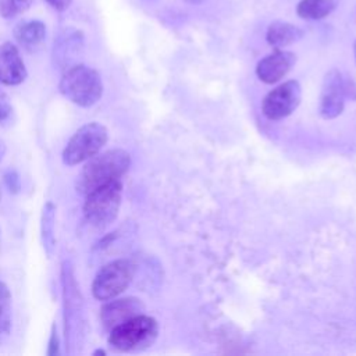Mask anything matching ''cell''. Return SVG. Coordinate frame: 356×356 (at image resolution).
Listing matches in <instances>:
<instances>
[{"instance_id":"cell-12","label":"cell","mask_w":356,"mask_h":356,"mask_svg":"<svg viewBox=\"0 0 356 356\" xmlns=\"http://www.w3.org/2000/svg\"><path fill=\"white\" fill-rule=\"evenodd\" d=\"M83 44V36L81 31L76 29H65L60 33L53 47V60L54 64L67 70L71 61L75 60L78 53L81 51Z\"/></svg>"},{"instance_id":"cell-6","label":"cell","mask_w":356,"mask_h":356,"mask_svg":"<svg viewBox=\"0 0 356 356\" xmlns=\"http://www.w3.org/2000/svg\"><path fill=\"white\" fill-rule=\"evenodd\" d=\"M135 266L131 260L117 259L104 264L92 282V293L97 300H110L122 293L131 284Z\"/></svg>"},{"instance_id":"cell-13","label":"cell","mask_w":356,"mask_h":356,"mask_svg":"<svg viewBox=\"0 0 356 356\" xmlns=\"http://www.w3.org/2000/svg\"><path fill=\"white\" fill-rule=\"evenodd\" d=\"M303 36V31L296 25L286 21H274L268 25L266 32L267 43L275 49H282L289 46Z\"/></svg>"},{"instance_id":"cell-14","label":"cell","mask_w":356,"mask_h":356,"mask_svg":"<svg viewBox=\"0 0 356 356\" xmlns=\"http://www.w3.org/2000/svg\"><path fill=\"white\" fill-rule=\"evenodd\" d=\"M14 36L25 47H33L39 44L46 36V26L42 21H24L14 29Z\"/></svg>"},{"instance_id":"cell-26","label":"cell","mask_w":356,"mask_h":356,"mask_svg":"<svg viewBox=\"0 0 356 356\" xmlns=\"http://www.w3.org/2000/svg\"><path fill=\"white\" fill-rule=\"evenodd\" d=\"M353 50H355V58H356V42H355V46H353Z\"/></svg>"},{"instance_id":"cell-15","label":"cell","mask_w":356,"mask_h":356,"mask_svg":"<svg viewBox=\"0 0 356 356\" xmlns=\"http://www.w3.org/2000/svg\"><path fill=\"white\" fill-rule=\"evenodd\" d=\"M338 4V0H300L296 13L303 19H321L331 14Z\"/></svg>"},{"instance_id":"cell-21","label":"cell","mask_w":356,"mask_h":356,"mask_svg":"<svg viewBox=\"0 0 356 356\" xmlns=\"http://www.w3.org/2000/svg\"><path fill=\"white\" fill-rule=\"evenodd\" d=\"M72 0H46V3L56 11H64L70 7Z\"/></svg>"},{"instance_id":"cell-10","label":"cell","mask_w":356,"mask_h":356,"mask_svg":"<svg viewBox=\"0 0 356 356\" xmlns=\"http://www.w3.org/2000/svg\"><path fill=\"white\" fill-rule=\"evenodd\" d=\"M295 63L296 56L293 53L277 49L257 63L256 75L264 83H275L291 71Z\"/></svg>"},{"instance_id":"cell-9","label":"cell","mask_w":356,"mask_h":356,"mask_svg":"<svg viewBox=\"0 0 356 356\" xmlns=\"http://www.w3.org/2000/svg\"><path fill=\"white\" fill-rule=\"evenodd\" d=\"M145 305L138 298H121L107 302L100 310V321L108 331L128 321L132 317L143 314Z\"/></svg>"},{"instance_id":"cell-11","label":"cell","mask_w":356,"mask_h":356,"mask_svg":"<svg viewBox=\"0 0 356 356\" xmlns=\"http://www.w3.org/2000/svg\"><path fill=\"white\" fill-rule=\"evenodd\" d=\"M26 78V68L15 44L4 42L0 44V83L19 85Z\"/></svg>"},{"instance_id":"cell-3","label":"cell","mask_w":356,"mask_h":356,"mask_svg":"<svg viewBox=\"0 0 356 356\" xmlns=\"http://www.w3.org/2000/svg\"><path fill=\"white\" fill-rule=\"evenodd\" d=\"M157 335V321L150 316L139 314L113 328L108 343L120 352H138L153 345Z\"/></svg>"},{"instance_id":"cell-27","label":"cell","mask_w":356,"mask_h":356,"mask_svg":"<svg viewBox=\"0 0 356 356\" xmlns=\"http://www.w3.org/2000/svg\"><path fill=\"white\" fill-rule=\"evenodd\" d=\"M0 197H1V193H0Z\"/></svg>"},{"instance_id":"cell-4","label":"cell","mask_w":356,"mask_h":356,"mask_svg":"<svg viewBox=\"0 0 356 356\" xmlns=\"http://www.w3.org/2000/svg\"><path fill=\"white\" fill-rule=\"evenodd\" d=\"M122 197V184L120 179L102 185L86 193L83 203V217L86 222L97 229L106 228L118 214Z\"/></svg>"},{"instance_id":"cell-7","label":"cell","mask_w":356,"mask_h":356,"mask_svg":"<svg viewBox=\"0 0 356 356\" xmlns=\"http://www.w3.org/2000/svg\"><path fill=\"white\" fill-rule=\"evenodd\" d=\"M302 99V88L298 81H286L271 92H268L263 100L261 110L268 120H282L292 114L299 106Z\"/></svg>"},{"instance_id":"cell-22","label":"cell","mask_w":356,"mask_h":356,"mask_svg":"<svg viewBox=\"0 0 356 356\" xmlns=\"http://www.w3.org/2000/svg\"><path fill=\"white\" fill-rule=\"evenodd\" d=\"M6 182H7L8 188H10V191H18L19 181H18V177H17V174L14 171L13 172L10 171V172L6 174Z\"/></svg>"},{"instance_id":"cell-17","label":"cell","mask_w":356,"mask_h":356,"mask_svg":"<svg viewBox=\"0 0 356 356\" xmlns=\"http://www.w3.org/2000/svg\"><path fill=\"white\" fill-rule=\"evenodd\" d=\"M11 327V293L8 286L0 281V337L6 335Z\"/></svg>"},{"instance_id":"cell-20","label":"cell","mask_w":356,"mask_h":356,"mask_svg":"<svg viewBox=\"0 0 356 356\" xmlns=\"http://www.w3.org/2000/svg\"><path fill=\"white\" fill-rule=\"evenodd\" d=\"M58 353V337H57V330L53 325L51 328V335H50V341H49V349H47V355L53 356Z\"/></svg>"},{"instance_id":"cell-25","label":"cell","mask_w":356,"mask_h":356,"mask_svg":"<svg viewBox=\"0 0 356 356\" xmlns=\"http://www.w3.org/2000/svg\"><path fill=\"white\" fill-rule=\"evenodd\" d=\"M99 353H100V355H104V352H103V350H97V352H95L93 355H99Z\"/></svg>"},{"instance_id":"cell-16","label":"cell","mask_w":356,"mask_h":356,"mask_svg":"<svg viewBox=\"0 0 356 356\" xmlns=\"http://www.w3.org/2000/svg\"><path fill=\"white\" fill-rule=\"evenodd\" d=\"M56 207L51 202H47L42 213V241L46 253L50 256L54 249V216Z\"/></svg>"},{"instance_id":"cell-18","label":"cell","mask_w":356,"mask_h":356,"mask_svg":"<svg viewBox=\"0 0 356 356\" xmlns=\"http://www.w3.org/2000/svg\"><path fill=\"white\" fill-rule=\"evenodd\" d=\"M33 0H0V15L3 18H14L25 13Z\"/></svg>"},{"instance_id":"cell-1","label":"cell","mask_w":356,"mask_h":356,"mask_svg":"<svg viewBox=\"0 0 356 356\" xmlns=\"http://www.w3.org/2000/svg\"><path fill=\"white\" fill-rule=\"evenodd\" d=\"M129 164L131 156L122 149L95 154L83 165L76 181V189L86 195L102 185L117 181L128 171Z\"/></svg>"},{"instance_id":"cell-2","label":"cell","mask_w":356,"mask_h":356,"mask_svg":"<svg viewBox=\"0 0 356 356\" xmlns=\"http://www.w3.org/2000/svg\"><path fill=\"white\" fill-rule=\"evenodd\" d=\"M58 89L72 103L81 107H90L102 97L103 83L96 70L75 64L64 70Z\"/></svg>"},{"instance_id":"cell-8","label":"cell","mask_w":356,"mask_h":356,"mask_svg":"<svg viewBox=\"0 0 356 356\" xmlns=\"http://www.w3.org/2000/svg\"><path fill=\"white\" fill-rule=\"evenodd\" d=\"M350 82L338 70H330L323 79L320 95V114L331 120L338 117L345 104V96L350 95Z\"/></svg>"},{"instance_id":"cell-19","label":"cell","mask_w":356,"mask_h":356,"mask_svg":"<svg viewBox=\"0 0 356 356\" xmlns=\"http://www.w3.org/2000/svg\"><path fill=\"white\" fill-rule=\"evenodd\" d=\"M11 113V103L6 92L0 89V121L6 120Z\"/></svg>"},{"instance_id":"cell-24","label":"cell","mask_w":356,"mask_h":356,"mask_svg":"<svg viewBox=\"0 0 356 356\" xmlns=\"http://www.w3.org/2000/svg\"><path fill=\"white\" fill-rule=\"evenodd\" d=\"M186 3H189V4H200V3H203L204 0H185Z\"/></svg>"},{"instance_id":"cell-23","label":"cell","mask_w":356,"mask_h":356,"mask_svg":"<svg viewBox=\"0 0 356 356\" xmlns=\"http://www.w3.org/2000/svg\"><path fill=\"white\" fill-rule=\"evenodd\" d=\"M4 153H6V145H4V142L0 139V161L3 160Z\"/></svg>"},{"instance_id":"cell-5","label":"cell","mask_w":356,"mask_h":356,"mask_svg":"<svg viewBox=\"0 0 356 356\" xmlns=\"http://www.w3.org/2000/svg\"><path fill=\"white\" fill-rule=\"evenodd\" d=\"M108 132L99 122H88L82 125L68 140L63 150V161L67 165H76L89 160L100 152L106 145Z\"/></svg>"}]
</instances>
